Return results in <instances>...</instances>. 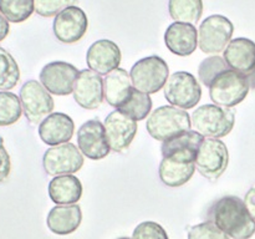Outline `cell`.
Wrapping results in <instances>:
<instances>
[{
	"mask_svg": "<svg viewBox=\"0 0 255 239\" xmlns=\"http://www.w3.org/2000/svg\"><path fill=\"white\" fill-rule=\"evenodd\" d=\"M209 221L233 239H251L255 234V221L244 201L237 196H226L214 202L209 209Z\"/></svg>",
	"mask_w": 255,
	"mask_h": 239,
	"instance_id": "6da1fadb",
	"label": "cell"
},
{
	"mask_svg": "<svg viewBox=\"0 0 255 239\" xmlns=\"http://www.w3.org/2000/svg\"><path fill=\"white\" fill-rule=\"evenodd\" d=\"M147 131L157 141H166L187 132L192 127V119L186 110L172 105L161 106L147 120Z\"/></svg>",
	"mask_w": 255,
	"mask_h": 239,
	"instance_id": "7a4b0ae2",
	"label": "cell"
},
{
	"mask_svg": "<svg viewBox=\"0 0 255 239\" xmlns=\"http://www.w3.org/2000/svg\"><path fill=\"white\" fill-rule=\"evenodd\" d=\"M192 126L206 137L221 138L231 133L236 123L233 110L218 105H203L194 110L191 116Z\"/></svg>",
	"mask_w": 255,
	"mask_h": 239,
	"instance_id": "3957f363",
	"label": "cell"
},
{
	"mask_svg": "<svg viewBox=\"0 0 255 239\" xmlns=\"http://www.w3.org/2000/svg\"><path fill=\"white\" fill-rule=\"evenodd\" d=\"M169 67L162 57L148 56L138 60L129 71L134 89L144 94H156L167 84Z\"/></svg>",
	"mask_w": 255,
	"mask_h": 239,
	"instance_id": "277c9868",
	"label": "cell"
},
{
	"mask_svg": "<svg viewBox=\"0 0 255 239\" xmlns=\"http://www.w3.org/2000/svg\"><path fill=\"white\" fill-rule=\"evenodd\" d=\"M249 90L251 87L247 77L229 69L213 80L209 86V96L214 105L231 109L243 102L248 96Z\"/></svg>",
	"mask_w": 255,
	"mask_h": 239,
	"instance_id": "5b68a950",
	"label": "cell"
},
{
	"mask_svg": "<svg viewBox=\"0 0 255 239\" xmlns=\"http://www.w3.org/2000/svg\"><path fill=\"white\" fill-rule=\"evenodd\" d=\"M234 25L223 15H211L201 22L198 30L199 49L204 54H219L231 42Z\"/></svg>",
	"mask_w": 255,
	"mask_h": 239,
	"instance_id": "8992f818",
	"label": "cell"
},
{
	"mask_svg": "<svg viewBox=\"0 0 255 239\" xmlns=\"http://www.w3.org/2000/svg\"><path fill=\"white\" fill-rule=\"evenodd\" d=\"M164 97L172 106L182 110H191L201 101V85L198 80L189 72H174L167 80L164 86Z\"/></svg>",
	"mask_w": 255,
	"mask_h": 239,
	"instance_id": "52a82bcc",
	"label": "cell"
},
{
	"mask_svg": "<svg viewBox=\"0 0 255 239\" xmlns=\"http://www.w3.org/2000/svg\"><path fill=\"white\" fill-rule=\"evenodd\" d=\"M22 112L31 124L41 123L54 110L51 94L36 80H29L20 89Z\"/></svg>",
	"mask_w": 255,
	"mask_h": 239,
	"instance_id": "ba28073f",
	"label": "cell"
},
{
	"mask_svg": "<svg viewBox=\"0 0 255 239\" xmlns=\"http://www.w3.org/2000/svg\"><path fill=\"white\" fill-rule=\"evenodd\" d=\"M229 163V152L226 143L219 138H204L196 158L199 173L214 182L226 172Z\"/></svg>",
	"mask_w": 255,
	"mask_h": 239,
	"instance_id": "9c48e42d",
	"label": "cell"
},
{
	"mask_svg": "<svg viewBox=\"0 0 255 239\" xmlns=\"http://www.w3.org/2000/svg\"><path fill=\"white\" fill-rule=\"evenodd\" d=\"M84 166V156L74 143H62L47 149L42 157V167L49 176H65L79 172Z\"/></svg>",
	"mask_w": 255,
	"mask_h": 239,
	"instance_id": "30bf717a",
	"label": "cell"
},
{
	"mask_svg": "<svg viewBox=\"0 0 255 239\" xmlns=\"http://www.w3.org/2000/svg\"><path fill=\"white\" fill-rule=\"evenodd\" d=\"M80 71L65 61H52L42 67L40 82L52 95L66 96L74 92Z\"/></svg>",
	"mask_w": 255,
	"mask_h": 239,
	"instance_id": "8fae6325",
	"label": "cell"
},
{
	"mask_svg": "<svg viewBox=\"0 0 255 239\" xmlns=\"http://www.w3.org/2000/svg\"><path fill=\"white\" fill-rule=\"evenodd\" d=\"M89 27V20L81 7L69 6L55 16L52 30L60 42L74 44L85 36Z\"/></svg>",
	"mask_w": 255,
	"mask_h": 239,
	"instance_id": "7c38bea8",
	"label": "cell"
},
{
	"mask_svg": "<svg viewBox=\"0 0 255 239\" xmlns=\"http://www.w3.org/2000/svg\"><path fill=\"white\" fill-rule=\"evenodd\" d=\"M77 143L81 153L94 161L105 158L111 151L106 129L99 120H90L80 127Z\"/></svg>",
	"mask_w": 255,
	"mask_h": 239,
	"instance_id": "4fadbf2b",
	"label": "cell"
},
{
	"mask_svg": "<svg viewBox=\"0 0 255 239\" xmlns=\"http://www.w3.org/2000/svg\"><path fill=\"white\" fill-rule=\"evenodd\" d=\"M104 126L110 147L117 153L128 148L137 132V121L119 110L111 112L106 117Z\"/></svg>",
	"mask_w": 255,
	"mask_h": 239,
	"instance_id": "5bb4252c",
	"label": "cell"
},
{
	"mask_svg": "<svg viewBox=\"0 0 255 239\" xmlns=\"http://www.w3.org/2000/svg\"><path fill=\"white\" fill-rule=\"evenodd\" d=\"M74 100L85 110H96L105 97L104 79L92 70H81L74 89Z\"/></svg>",
	"mask_w": 255,
	"mask_h": 239,
	"instance_id": "9a60e30c",
	"label": "cell"
},
{
	"mask_svg": "<svg viewBox=\"0 0 255 239\" xmlns=\"http://www.w3.org/2000/svg\"><path fill=\"white\" fill-rule=\"evenodd\" d=\"M121 59L122 55L119 45L107 39L95 41L86 54V62L90 70L100 75H109L111 71L119 69Z\"/></svg>",
	"mask_w": 255,
	"mask_h": 239,
	"instance_id": "2e32d148",
	"label": "cell"
},
{
	"mask_svg": "<svg viewBox=\"0 0 255 239\" xmlns=\"http://www.w3.org/2000/svg\"><path fill=\"white\" fill-rule=\"evenodd\" d=\"M204 141V136L197 131H187L166 139L161 149L163 158L176 159L181 162H196L199 147Z\"/></svg>",
	"mask_w": 255,
	"mask_h": 239,
	"instance_id": "e0dca14e",
	"label": "cell"
},
{
	"mask_svg": "<svg viewBox=\"0 0 255 239\" xmlns=\"http://www.w3.org/2000/svg\"><path fill=\"white\" fill-rule=\"evenodd\" d=\"M223 59L232 70L248 79L255 72V42L247 37L231 40L224 50Z\"/></svg>",
	"mask_w": 255,
	"mask_h": 239,
	"instance_id": "ac0fdd59",
	"label": "cell"
},
{
	"mask_svg": "<svg viewBox=\"0 0 255 239\" xmlns=\"http://www.w3.org/2000/svg\"><path fill=\"white\" fill-rule=\"evenodd\" d=\"M164 44L172 54L188 56L198 46V30L193 24L174 21L164 32Z\"/></svg>",
	"mask_w": 255,
	"mask_h": 239,
	"instance_id": "d6986e66",
	"label": "cell"
},
{
	"mask_svg": "<svg viewBox=\"0 0 255 239\" xmlns=\"http://www.w3.org/2000/svg\"><path fill=\"white\" fill-rule=\"evenodd\" d=\"M75 123L71 117L62 112H52L39 124V136L49 146L67 143L74 136Z\"/></svg>",
	"mask_w": 255,
	"mask_h": 239,
	"instance_id": "ffe728a7",
	"label": "cell"
},
{
	"mask_svg": "<svg viewBox=\"0 0 255 239\" xmlns=\"http://www.w3.org/2000/svg\"><path fill=\"white\" fill-rule=\"evenodd\" d=\"M82 222V212L77 204L56 206L49 212L46 224L50 231L59 236H67L79 229Z\"/></svg>",
	"mask_w": 255,
	"mask_h": 239,
	"instance_id": "44dd1931",
	"label": "cell"
},
{
	"mask_svg": "<svg viewBox=\"0 0 255 239\" xmlns=\"http://www.w3.org/2000/svg\"><path fill=\"white\" fill-rule=\"evenodd\" d=\"M133 89L128 72L121 67L111 71L104 79L105 100L116 109L128 99Z\"/></svg>",
	"mask_w": 255,
	"mask_h": 239,
	"instance_id": "7402d4cb",
	"label": "cell"
},
{
	"mask_svg": "<svg viewBox=\"0 0 255 239\" xmlns=\"http://www.w3.org/2000/svg\"><path fill=\"white\" fill-rule=\"evenodd\" d=\"M49 197L57 206L64 204H75L81 199L82 196V184L77 177L72 174H65V176H57L50 181Z\"/></svg>",
	"mask_w": 255,
	"mask_h": 239,
	"instance_id": "603a6c76",
	"label": "cell"
},
{
	"mask_svg": "<svg viewBox=\"0 0 255 239\" xmlns=\"http://www.w3.org/2000/svg\"><path fill=\"white\" fill-rule=\"evenodd\" d=\"M196 162H181L176 159L163 158L159 164V178L166 186L177 188L186 184L193 177Z\"/></svg>",
	"mask_w": 255,
	"mask_h": 239,
	"instance_id": "cb8c5ba5",
	"label": "cell"
},
{
	"mask_svg": "<svg viewBox=\"0 0 255 239\" xmlns=\"http://www.w3.org/2000/svg\"><path fill=\"white\" fill-rule=\"evenodd\" d=\"M169 15L177 22L196 24L203 14L202 0H169Z\"/></svg>",
	"mask_w": 255,
	"mask_h": 239,
	"instance_id": "d4e9b609",
	"label": "cell"
},
{
	"mask_svg": "<svg viewBox=\"0 0 255 239\" xmlns=\"http://www.w3.org/2000/svg\"><path fill=\"white\" fill-rule=\"evenodd\" d=\"M119 111L133 119L134 121H142L149 115L152 110V99L148 94L138 91L137 89L132 90L128 99L119 107Z\"/></svg>",
	"mask_w": 255,
	"mask_h": 239,
	"instance_id": "484cf974",
	"label": "cell"
},
{
	"mask_svg": "<svg viewBox=\"0 0 255 239\" xmlns=\"http://www.w3.org/2000/svg\"><path fill=\"white\" fill-rule=\"evenodd\" d=\"M20 80V69L16 60L7 50L0 46V90L14 89Z\"/></svg>",
	"mask_w": 255,
	"mask_h": 239,
	"instance_id": "4316f807",
	"label": "cell"
},
{
	"mask_svg": "<svg viewBox=\"0 0 255 239\" xmlns=\"http://www.w3.org/2000/svg\"><path fill=\"white\" fill-rule=\"evenodd\" d=\"M20 97L10 91H0V127L10 126L21 117Z\"/></svg>",
	"mask_w": 255,
	"mask_h": 239,
	"instance_id": "83f0119b",
	"label": "cell"
},
{
	"mask_svg": "<svg viewBox=\"0 0 255 239\" xmlns=\"http://www.w3.org/2000/svg\"><path fill=\"white\" fill-rule=\"evenodd\" d=\"M0 11L10 22H22L35 11V0H0Z\"/></svg>",
	"mask_w": 255,
	"mask_h": 239,
	"instance_id": "f1b7e54d",
	"label": "cell"
},
{
	"mask_svg": "<svg viewBox=\"0 0 255 239\" xmlns=\"http://www.w3.org/2000/svg\"><path fill=\"white\" fill-rule=\"evenodd\" d=\"M231 67L228 66V64L226 62V60L223 57H221L219 55L216 56H211L204 59L201 62L198 67V76L201 80L202 84L204 86L209 87L213 82V80L218 76L219 74L224 72L226 70H229Z\"/></svg>",
	"mask_w": 255,
	"mask_h": 239,
	"instance_id": "f546056e",
	"label": "cell"
},
{
	"mask_svg": "<svg viewBox=\"0 0 255 239\" xmlns=\"http://www.w3.org/2000/svg\"><path fill=\"white\" fill-rule=\"evenodd\" d=\"M188 239H231V237L219 229L213 222L208 221L192 227L188 232Z\"/></svg>",
	"mask_w": 255,
	"mask_h": 239,
	"instance_id": "4dcf8cb0",
	"label": "cell"
},
{
	"mask_svg": "<svg viewBox=\"0 0 255 239\" xmlns=\"http://www.w3.org/2000/svg\"><path fill=\"white\" fill-rule=\"evenodd\" d=\"M76 2L77 0H35V12L40 16L52 17Z\"/></svg>",
	"mask_w": 255,
	"mask_h": 239,
	"instance_id": "1f68e13d",
	"label": "cell"
},
{
	"mask_svg": "<svg viewBox=\"0 0 255 239\" xmlns=\"http://www.w3.org/2000/svg\"><path fill=\"white\" fill-rule=\"evenodd\" d=\"M132 239H169L166 229L156 222H142L134 228Z\"/></svg>",
	"mask_w": 255,
	"mask_h": 239,
	"instance_id": "d6a6232c",
	"label": "cell"
},
{
	"mask_svg": "<svg viewBox=\"0 0 255 239\" xmlns=\"http://www.w3.org/2000/svg\"><path fill=\"white\" fill-rule=\"evenodd\" d=\"M10 171H11V161L4 146V139L0 137V183L9 177Z\"/></svg>",
	"mask_w": 255,
	"mask_h": 239,
	"instance_id": "836d02e7",
	"label": "cell"
},
{
	"mask_svg": "<svg viewBox=\"0 0 255 239\" xmlns=\"http://www.w3.org/2000/svg\"><path fill=\"white\" fill-rule=\"evenodd\" d=\"M244 204H246L252 218L255 221V187L247 192L246 197H244Z\"/></svg>",
	"mask_w": 255,
	"mask_h": 239,
	"instance_id": "e575fe53",
	"label": "cell"
},
{
	"mask_svg": "<svg viewBox=\"0 0 255 239\" xmlns=\"http://www.w3.org/2000/svg\"><path fill=\"white\" fill-rule=\"evenodd\" d=\"M10 31V26H9V21H7L6 17L1 14L0 11V41L5 39L7 36Z\"/></svg>",
	"mask_w": 255,
	"mask_h": 239,
	"instance_id": "d590c367",
	"label": "cell"
},
{
	"mask_svg": "<svg viewBox=\"0 0 255 239\" xmlns=\"http://www.w3.org/2000/svg\"><path fill=\"white\" fill-rule=\"evenodd\" d=\"M119 239H131V238H127V237H122V238H119Z\"/></svg>",
	"mask_w": 255,
	"mask_h": 239,
	"instance_id": "8d00e7d4",
	"label": "cell"
}]
</instances>
